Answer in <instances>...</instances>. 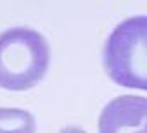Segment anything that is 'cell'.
Here are the masks:
<instances>
[{
	"instance_id": "cell-2",
	"label": "cell",
	"mask_w": 147,
	"mask_h": 133,
	"mask_svg": "<svg viewBox=\"0 0 147 133\" xmlns=\"http://www.w3.org/2000/svg\"><path fill=\"white\" fill-rule=\"evenodd\" d=\"M104 68L125 88L147 92V16L121 21L104 45Z\"/></svg>"
},
{
	"instance_id": "cell-3",
	"label": "cell",
	"mask_w": 147,
	"mask_h": 133,
	"mask_svg": "<svg viewBox=\"0 0 147 133\" xmlns=\"http://www.w3.org/2000/svg\"><path fill=\"white\" fill-rule=\"evenodd\" d=\"M99 133H147V99L138 95L113 99L99 116Z\"/></svg>"
},
{
	"instance_id": "cell-4",
	"label": "cell",
	"mask_w": 147,
	"mask_h": 133,
	"mask_svg": "<svg viewBox=\"0 0 147 133\" xmlns=\"http://www.w3.org/2000/svg\"><path fill=\"white\" fill-rule=\"evenodd\" d=\"M0 133H36L33 114L24 109L0 107Z\"/></svg>"
},
{
	"instance_id": "cell-5",
	"label": "cell",
	"mask_w": 147,
	"mask_h": 133,
	"mask_svg": "<svg viewBox=\"0 0 147 133\" xmlns=\"http://www.w3.org/2000/svg\"><path fill=\"white\" fill-rule=\"evenodd\" d=\"M59 133H85V131L80 130V128H76V126H67V128H62Z\"/></svg>"
},
{
	"instance_id": "cell-1",
	"label": "cell",
	"mask_w": 147,
	"mask_h": 133,
	"mask_svg": "<svg viewBox=\"0 0 147 133\" xmlns=\"http://www.w3.org/2000/svg\"><path fill=\"white\" fill-rule=\"evenodd\" d=\"M50 62L45 36L31 28L0 33V88L24 92L43 80Z\"/></svg>"
}]
</instances>
